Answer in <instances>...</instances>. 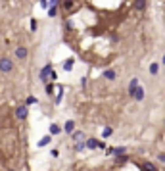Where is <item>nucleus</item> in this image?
<instances>
[{
	"label": "nucleus",
	"instance_id": "nucleus-14",
	"mask_svg": "<svg viewBox=\"0 0 165 171\" xmlns=\"http://www.w3.org/2000/svg\"><path fill=\"white\" fill-rule=\"evenodd\" d=\"M134 10H138V12H144L146 10V0H134Z\"/></svg>",
	"mask_w": 165,
	"mask_h": 171
},
{
	"label": "nucleus",
	"instance_id": "nucleus-12",
	"mask_svg": "<svg viewBox=\"0 0 165 171\" xmlns=\"http://www.w3.org/2000/svg\"><path fill=\"white\" fill-rule=\"evenodd\" d=\"M134 100H136V102H142V100H144V87H138V89H136Z\"/></svg>",
	"mask_w": 165,
	"mask_h": 171
},
{
	"label": "nucleus",
	"instance_id": "nucleus-7",
	"mask_svg": "<svg viewBox=\"0 0 165 171\" xmlns=\"http://www.w3.org/2000/svg\"><path fill=\"white\" fill-rule=\"evenodd\" d=\"M63 131H66L67 135H73L75 133V121L73 119H67L66 125H63Z\"/></svg>",
	"mask_w": 165,
	"mask_h": 171
},
{
	"label": "nucleus",
	"instance_id": "nucleus-18",
	"mask_svg": "<svg viewBox=\"0 0 165 171\" xmlns=\"http://www.w3.org/2000/svg\"><path fill=\"white\" fill-rule=\"evenodd\" d=\"M62 100H63V87H60L58 94H56V98H54V104H56V106H60V104H62Z\"/></svg>",
	"mask_w": 165,
	"mask_h": 171
},
{
	"label": "nucleus",
	"instance_id": "nucleus-11",
	"mask_svg": "<svg viewBox=\"0 0 165 171\" xmlns=\"http://www.w3.org/2000/svg\"><path fill=\"white\" fill-rule=\"evenodd\" d=\"M140 171H157V169L152 162H144V163H140Z\"/></svg>",
	"mask_w": 165,
	"mask_h": 171
},
{
	"label": "nucleus",
	"instance_id": "nucleus-4",
	"mask_svg": "<svg viewBox=\"0 0 165 171\" xmlns=\"http://www.w3.org/2000/svg\"><path fill=\"white\" fill-rule=\"evenodd\" d=\"M106 154H111L113 156V158H117V156H123V154H127V148L125 146H115V148H107V150H106Z\"/></svg>",
	"mask_w": 165,
	"mask_h": 171
},
{
	"label": "nucleus",
	"instance_id": "nucleus-25",
	"mask_svg": "<svg viewBox=\"0 0 165 171\" xmlns=\"http://www.w3.org/2000/svg\"><path fill=\"white\" fill-rule=\"evenodd\" d=\"M37 29H39V19H35V17H33V19H31V31L35 33Z\"/></svg>",
	"mask_w": 165,
	"mask_h": 171
},
{
	"label": "nucleus",
	"instance_id": "nucleus-16",
	"mask_svg": "<svg viewBox=\"0 0 165 171\" xmlns=\"http://www.w3.org/2000/svg\"><path fill=\"white\" fill-rule=\"evenodd\" d=\"M71 139H73L75 142H81V140H84L87 137H84V133H83V131H75L73 135H71Z\"/></svg>",
	"mask_w": 165,
	"mask_h": 171
},
{
	"label": "nucleus",
	"instance_id": "nucleus-21",
	"mask_svg": "<svg viewBox=\"0 0 165 171\" xmlns=\"http://www.w3.org/2000/svg\"><path fill=\"white\" fill-rule=\"evenodd\" d=\"M62 8L63 10H73V0H63V2H62Z\"/></svg>",
	"mask_w": 165,
	"mask_h": 171
},
{
	"label": "nucleus",
	"instance_id": "nucleus-22",
	"mask_svg": "<svg viewBox=\"0 0 165 171\" xmlns=\"http://www.w3.org/2000/svg\"><path fill=\"white\" fill-rule=\"evenodd\" d=\"M157 71H159V63L154 62L152 66H150V75H157Z\"/></svg>",
	"mask_w": 165,
	"mask_h": 171
},
{
	"label": "nucleus",
	"instance_id": "nucleus-19",
	"mask_svg": "<svg viewBox=\"0 0 165 171\" xmlns=\"http://www.w3.org/2000/svg\"><path fill=\"white\" fill-rule=\"evenodd\" d=\"M127 162H129V156H127V154L117 156V158H115V163H117V165H123V163H127Z\"/></svg>",
	"mask_w": 165,
	"mask_h": 171
},
{
	"label": "nucleus",
	"instance_id": "nucleus-30",
	"mask_svg": "<svg viewBox=\"0 0 165 171\" xmlns=\"http://www.w3.org/2000/svg\"><path fill=\"white\" fill-rule=\"evenodd\" d=\"M100 150H107V146H106L104 140H100Z\"/></svg>",
	"mask_w": 165,
	"mask_h": 171
},
{
	"label": "nucleus",
	"instance_id": "nucleus-6",
	"mask_svg": "<svg viewBox=\"0 0 165 171\" xmlns=\"http://www.w3.org/2000/svg\"><path fill=\"white\" fill-rule=\"evenodd\" d=\"M27 56H29V50H27L25 46H17V48H16V58H17V60H25Z\"/></svg>",
	"mask_w": 165,
	"mask_h": 171
},
{
	"label": "nucleus",
	"instance_id": "nucleus-23",
	"mask_svg": "<svg viewBox=\"0 0 165 171\" xmlns=\"http://www.w3.org/2000/svg\"><path fill=\"white\" fill-rule=\"evenodd\" d=\"M37 102H39V100H37V96H33V94L25 98V106H31V104H37Z\"/></svg>",
	"mask_w": 165,
	"mask_h": 171
},
{
	"label": "nucleus",
	"instance_id": "nucleus-20",
	"mask_svg": "<svg viewBox=\"0 0 165 171\" xmlns=\"http://www.w3.org/2000/svg\"><path fill=\"white\" fill-rule=\"evenodd\" d=\"M44 90H46V94H48V96H52V94H54V90H56V85H54V83H48L46 87H44Z\"/></svg>",
	"mask_w": 165,
	"mask_h": 171
},
{
	"label": "nucleus",
	"instance_id": "nucleus-24",
	"mask_svg": "<svg viewBox=\"0 0 165 171\" xmlns=\"http://www.w3.org/2000/svg\"><path fill=\"white\" fill-rule=\"evenodd\" d=\"M111 135H113V127H106L104 133H102V137H104V139H110Z\"/></svg>",
	"mask_w": 165,
	"mask_h": 171
},
{
	"label": "nucleus",
	"instance_id": "nucleus-5",
	"mask_svg": "<svg viewBox=\"0 0 165 171\" xmlns=\"http://www.w3.org/2000/svg\"><path fill=\"white\" fill-rule=\"evenodd\" d=\"M138 87H140V81L136 79V77H133L131 83H129V96H131V98H134V92H136Z\"/></svg>",
	"mask_w": 165,
	"mask_h": 171
},
{
	"label": "nucleus",
	"instance_id": "nucleus-28",
	"mask_svg": "<svg viewBox=\"0 0 165 171\" xmlns=\"http://www.w3.org/2000/svg\"><path fill=\"white\" fill-rule=\"evenodd\" d=\"M157 160H159L161 163H165V152H159V154H157Z\"/></svg>",
	"mask_w": 165,
	"mask_h": 171
},
{
	"label": "nucleus",
	"instance_id": "nucleus-34",
	"mask_svg": "<svg viewBox=\"0 0 165 171\" xmlns=\"http://www.w3.org/2000/svg\"><path fill=\"white\" fill-rule=\"evenodd\" d=\"M163 125H165V121H163Z\"/></svg>",
	"mask_w": 165,
	"mask_h": 171
},
{
	"label": "nucleus",
	"instance_id": "nucleus-9",
	"mask_svg": "<svg viewBox=\"0 0 165 171\" xmlns=\"http://www.w3.org/2000/svg\"><path fill=\"white\" fill-rule=\"evenodd\" d=\"M87 148L88 150H96V148H100V140L98 139H87Z\"/></svg>",
	"mask_w": 165,
	"mask_h": 171
},
{
	"label": "nucleus",
	"instance_id": "nucleus-3",
	"mask_svg": "<svg viewBox=\"0 0 165 171\" xmlns=\"http://www.w3.org/2000/svg\"><path fill=\"white\" fill-rule=\"evenodd\" d=\"M27 116H29V106L21 104V106H17V108H16V117H17L19 121H25Z\"/></svg>",
	"mask_w": 165,
	"mask_h": 171
},
{
	"label": "nucleus",
	"instance_id": "nucleus-1",
	"mask_svg": "<svg viewBox=\"0 0 165 171\" xmlns=\"http://www.w3.org/2000/svg\"><path fill=\"white\" fill-rule=\"evenodd\" d=\"M52 73H54V66H52V63H46V66L40 69L39 79L44 83V85H48V83H52V79H50V77H52Z\"/></svg>",
	"mask_w": 165,
	"mask_h": 171
},
{
	"label": "nucleus",
	"instance_id": "nucleus-2",
	"mask_svg": "<svg viewBox=\"0 0 165 171\" xmlns=\"http://www.w3.org/2000/svg\"><path fill=\"white\" fill-rule=\"evenodd\" d=\"M0 71L2 73H12L13 71V60L12 58H0Z\"/></svg>",
	"mask_w": 165,
	"mask_h": 171
},
{
	"label": "nucleus",
	"instance_id": "nucleus-8",
	"mask_svg": "<svg viewBox=\"0 0 165 171\" xmlns=\"http://www.w3.org/2000/svg\"><path fill=\"white\" fill-rule=\"evenodd\" d=\"M102 77H104L106 81H115V79H117V73H115L113 69H106L104 73H102Z\"/></svg>",
	"mask_w": 165,
	"mask_h": 171
},
{
	"label": "nucleus",
	"instance_id": "nucleus-10",
	"mask_svg": "<svg viewBox=\"0 0 165 171\" xmlns=\"http://www.w3.org/2000/svg\"><path fill=\"white\" fill-rule=\"evenodd\" d=\"M62 131H63V129H62V127H60L58 123H52V125H50V127H48V133H50V135H52V137H56V135H60Z\"/></svg>",
	"mask_w": 165,
	"mask_h": 171
},
{
	"label": "nucleus",
	"instance_id": "nucleus-32",
	"mask_svg": "<svg viewBox=\"0 0 165 171\" xmlns=\"http://www.w3.org/2000/svg\"><path fill=\"white\" fill-rule=\"evenodd\" d=\"M161 63H163V66H165V54H163V60H161Z\"/></svg>",
	"mask_w": 165,
	"mask_h": 171
},
{
	"label": "nucleus",
	"instance_id": "nucleus-29",
	"mask_svg": "<svg viewBox=\"0 0 165 171\" xmlns=\"http://www.w3.org/2000/svg\"><path fill=\"white\" fill-rule=\"evenodd\" d=\"M63 27H66V29H73V23H71V19H67V21H66V25H63Z\"/></svg>",
	"mask_w": 165,
	"mask_h": 171
},
{
	"label": "nucleus",
	"instance_id": "nucleus-27",
	"mask_svg": "<svg viewBox=\"0 0 165 171\" xmlns=\"http://www.w3.org/2000/svg\"><path fill=\"white\" fill-rule=\"evenodd\" d=\"M48 2H50V0H40V6H42V8H46V10H48V8H50V4H48Z\"/></svg>",
	"mask_w": 165,
	"mask_h": 171
},
{
	"label": "nucleus",
	"instance_id": "nucleus-26",
	"mask_svg": "<svg viewBox=\"0 0 165 171\" xmlns=\"http://www.w3.org/2000/svg\"><path fill=\"white\" fill-rule=\"evenodd\" d=\"M48 16L50 17H56V16H58V8H48Z\"/></svg>",
	"mask_w": 165,
	"mask_h": 171
},
{
	"label": "nucleus",
	"instance_id": "nucleus-13",
	"mask_svg": "<svg viewBox=\"0 0 165 171\" xmlns=\"http://www.w3.org/2000/svg\"><path fill=\"white\" fill-rule=\"evenodd\" d=\"M73 66H75V58H69L63 62V71H73Z\"/></svg>",
	"mask_w": 165,
	"mask_h": 171
},
{
	"label": "nucleus",
	"instance_id": "nucleus-17",
	"mask_svg": "<svg viewBox=\"0 0 165 171\" xmlns=\"http://www.w3.org/2000/svg\"><path fill=\"white\" fill-rule=\"evenodd\" d=\"M50 140H52V135H46L44 139H40V140H39V144H37V146H39V148H44L46 144H50Z\"/></svg>",
	"mask_w": 165,
	"mask_h": 171
},
{
	"label": "nucleus",
	"instance_id": "nucleus-33",
	"mask_svg": "<svg viewBox=\"0 0 165 171\" xmlns=\"http://www.w3.org/2000/svg\"><path fill=\"white\" fill-rule=\"evenodd\" d=\"M8 171H16V169H8Z\"/></svg>",
	"mask_w": 165,
	"mask_h": 171
},
{
	"label": "nucleus",
	"instance_id": "nucleus-31",
	"mask_svg": "<svg viewBox=\"0 0 165 171\" xmlns=\"http://www.w3.org/2000/svg\"><path fill=\"white\" fill-rule=\"evenodd\" d=\"M81 87H83V89L87 87V77H81Z\"/></svg>",
	"mask_w": 165,
	"mask_h": 171
},
{
	"label": "nucleus",
	"instance_id": "nucleus-15",
	"mask_svg": "<svg viewBox=\"0 0 165 171\" xmlns=\"http://www.w3.org/2000/svg\"><path fill=\"white\" fill-rule=\"evenodd\" d=\"M73 150H75V152H83V150H87V140H81V142H75V146H73Z\"/></svg>",
	"mask_w": 165,
	"mask_h": 171
}]
</instances>
